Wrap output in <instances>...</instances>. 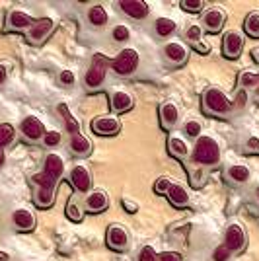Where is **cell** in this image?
<instances>
[{"instance_id": "14", "label": "cell", "mask_w": 259, "mask_h": 261, "mask_svg": "<svg viewBox=\"0 0 259 261\" xmlns=\"http://www.w3.org/2000/svg\"><path fill=\"white\" fill-rule=\"evenodd\" d=\"M43 172L49 177H53L55 181H59L63 174H65V160L59 156V154H49L47 158H45V168Z\"/></svg>"}, {"instance_id": "7", "label": "cell", "mask_w": 259, "mask_h": 261, "mask_svg": "<svg viewBox=\"0 0 259 261\" xmlns=\"http://www.w3.org/2000/svg\"><path fill=\"white\" fill-rule=\"evenodd\" d=\"M92 129L96 135H101V137H113L121 130V123H119L117 117H96L92 121Z\"/></svg>"}, {"instance_id": "23", "label": "cell", "mask_w": 259, "mask_h": 261, "mask_svg": "<svg viewBox=\"0 0 259 261\" xmlns=\"http://www.w3.org/2000/svg\"><path fill=\"white\" fill-rule=\"evenodd\" d=\"M228 177L236 184H246L249 179V168L244 164H236V166H230L228 168Z\"/></svg>"}, {"instance_id": "45", "label": "cell", "mask_w": 259, "mask_h": 261, "mask_svg": "<svg viewBox=\"0 0 259 261\" xmlns=\"http://www.w3.org/2000/svg\"><path fill=\"white\" fill-rule=\"evenodd\" d=\"M123 205H125V208H127V213H137L139 208H137V205H133V203H129L127 199L123 201Z\"/></svg>"}, {"instance_id": "27", "label": "cell", "mask_w": 259, "mask_h": 261, "mask_svg": "<svg viewBox=\"0 0 259 261\" xmlns=\"http://www.w3.org/2000/svg\"><path fill=\"white\" fill-rule=\"evenodd\" d=\"M244 30H246L249 37H259V12L248 14V18L244 22Z\"/></svg>"}, {"instance_id": "8", "label": "cell", "mask_w": 259, "mask_h": 261, "mask_svg": "<svg viewBox=\"0 0 259 261\" xmlns=\"http://www.w3.org/2000/svg\"><path fill=\"white\" fill-rule=\"evenodd\" d=\"M224 22H226V14L220 8H209V10L203 14V25H205L206 32L211 33H218L222 28H224Z\"/></svg>"}, {"instance_id": "18", "label": "cell", "mask_w": 259, "mask_h": 261, "mask_svg": "<svg viewBox=\"0 0 259 261\" xmlns=\"http://www.w3.org/2000/svg\"><path fill=\"white\" fill-rule=\"evenodd\" d=\"M164 53L166 57L172 61V63H184L185 57H187V49H185L184 43H179V41H172V43H168L164 47Z\"/></svg>"}, {"instance_id": "12", "label": "cell", "mask_w": 259, "mask_h": 261, "mask_svg": "<svg viewBox=\"0 0 259 261\" xmlns=\"http://www.w3.org/2000/svg\"><path fill=\"white\" fill-rule=\"evenodd\" d=\"M20 129H22V133L30 141H39V139H43L45 133H47L43 127V123L37 119L35 115L25 117V119L22 121V125H20Z\"/></svg>"}, {"instance_id": "50", "label": "cell", "mask_w": 259, "mask_h": 261, "mask_svg": "<svg viewBox=\"0 0 259 261\" xmlns=\"http://www.w3.org/2000/svg\"><path fill=\"white\" fill-rule=\"evenodd\" d=\"M257 76H259V74H257Z\"/></svg>"}, {"instance_id": "41", "label": "cell", "mask_w": 259, "mask_h": 261, "mask_svg": "<svg viewBox=\"0 0 259 261\" xmlns=\"http://www.w3.org/2000/svg\"><path fill=\"white\" fill-rule=\"evenodd\" d=\"M158 259L160 261H184L177 251H164L162 255H158Z\"/></svg>"}, {"instance_id": "30", "label": "cell", "mask_w": 259, "mask_h": 261, "mask_svg": "<svg viewBox=\"0 0 259 261\" xmlns=\"http://www.w3.org/2000/svg\"><path fill=\"white\" fill-rule=\"evenodd\" d=\"M14 135H16V130H14V127H12L10 123H2L0 125V148L6 146V144H10L14 141Z\"/></svg>"}, {"instance_id": "44", "label": "cell", "mask_w": 259, "mask_h": 261, "mask_svg": "<svg viewBox=\"0 0 259 261\" xmlns=\"http://www.w3.org/2000/svg\"><path fill=\"white\" fill-rule=\"evenodd\" d=\"M248 146H249V150H259V139H249L248 141Z\"/></svg>"}, {"instance_id": "11", "label": "cell", "mask_w": 259, "mask_h": 261, "mask_svg": "<svg viewBox=\"0 0 259 261\" xmlns=\"http://www.w3.org/2000/svg\"><path fill=\"white\" fill-rule=\"evenodd\" d=\"M55 22L51 18H41V20H35L33 25L30 28V39L33 43H41L49 37V33L53 32Z\"/></svg>"}, {"instance_id": "28", "label": "cell", "mask_w": 259, "mask_h": 261, "mask_svg": "<svg viewBox=\"0 0 259 261\" xmlns=\"http://www.w3.org/2000/svg\"><path fill=\"white\" fill-rule=\"evenodd\" d=\"M59 111H61V113H63V117H65L66 130H68L70 135L80 133V123L76 121V117H72V115H70V111H68V108H66L65 103H61V106H59Z\"/></svg>"}, {"instance_id": "25", "label": "cell", "mask_w": 259, "mask_h": 261, "mask_svg": "<svg viewBox=\"0 0 259 261\" xmlns=\"http://www.w3.org/2000/svg\"><path fill=\"white\" fill-rule=\"evenodd\" d=\"M168 150H170V154L175 156V158H185L187 152H189V146H187V142L182 141V139L172 137L170 142H168Z\"/></svg>"}, {"instance_id": "21", "label": "cell", "mask_w": 259, "mask_h": 261, "mask_svg": "<svg viewBox=\"0 0 259 261\" xmlns=\"http://www.w3.org/2000/svg\"><path fill=\"white\" fill-rule=\"evenodd\" d=\"M12 218H14V224L20 230H32L35 226V217H33L28 208H18Z\"/></svg>"}, {"instance_id": "51", "label": "cell", "mask_w": 259, "mask_h": 261, "mask_svg": "<svg viewBox=\"0 0 259 261\" xmlns=\"http://www.w3.org/2000/svg\"><path fill=\"white\" fill-rule=\"evenodd\" d=\"M257 193H259V191H257Z\"/></svg>"}, {"instance_id": "39", "label": "cell", "mask_w": 259, "mask_h": 261, "mask_svg": "<svg viewBox=\"0 0 259 261\" xmlns=\"http://www.w3.org/2000/svg\"><path fill=\"white\" fill-rule=\"evenodd\" d=\"M230 253H232V251L228 250L226 246L222 244V246H218V248H216V250L213 251V259H215V261H228Z\"/></svg>"}, {"instance_id": "19", "label": "cell", "mask_w": 259, "mask_h": 261, "mask_svg": "<svg viewBox=\"0 0 259 261\" xmlns=\"http://www.w3.org/2000/svg\"><path fill=\"white\" fill-rule=\"evenodd\" d=\"M133 96L131 94H127V92H123V90H119V92H115L113 96H111V106H113V109L117 111V113H125V111H129L131 108H133Z\"/></svg>"}, {"instance_id": "29", "label": "cell", "mask_w": 259, "mask_h": 261, "mask_svg": "<svg viewBox=\"0 0 259 261\" xmlns=\"http://www.w3.org/2000/svg\"><path fill=\"white\" fill-rule=\"evenodd\" d=\"M173 32H175V22L173 20H170V18H158L156 20V33L160 37H168Z\"/></svg>"}, {"instance_id": "31", "label": "cell", "mask_w": 259, "mask_h": 261, "mask_svg": "<svg viewBox=\"0 0 259 261\" xmlns=\"http://www.w3.org/2000/svg\"><path fill=\"white\" fill-rule=\"evenodd\" d=\"M32 179H33V184H37L39 187H45V189H55V185H57V181H55L53 177H49L45 172H37Z\"/></svg>"}, {"instance_id": "46", "label": "cell", "mask_w": 259, "mask_h": 261, "mask_svg": "<svg viewBox=\"0 0 259 261\" xmlns=\"http://www.w3.org/2000/svg\"><path fill=\"white\" fill-rule=\"evenodd\" d=\"M4 80H6V68L0 66V84H4Z\"/></svg>"}, {"instance_id": "36", "label": "cell", "mask_w": 259, "mask_h": 261, "mask_svg": "<svg viewBox=\"0 0 259 261\" xmlns=\"http://www.w3.org/2000/svg\"><path fill=\"white\" fill-rule=\"evenodd\" d=\"M139 261H158V253H156V250L152 246H146L139 253Z\"/></svg>"}, {"instance_id": "5", "label": "cell", "mask_w": 259, "mask_h": 261, "mask_svg": "<svg viewBox=\"0 0 259 261\" xmlns=\"http://www.w3.org/2000/svg\"><path fill=\"white\" fill-rule=\"evenodd\" d=\"M70 184L74 185V189L80 191V193H86L88 189L92 187V175H90V170L86 166L78 164L70 170Z\"/></svg>"}, {"instance_id": "17", "label": "cell", "mask_w": 259, "mask_h": 261, "mask_svg": "<svg viewBox=\"0 0 259 261\" xmlns=\"http://www.w3.org/2000/svg\"><path fill=\"white\" fill-rule=\"evenodd\" d=\"M33 20L30 14H25L22 10H14L10 12V16H8V25L14 28V30H25V28H32L33 25Z\"/></svg>"}, {"instance_id": "6", "label": "cell", "mask_w": 259, "mask_h": 261, "mask_svg": "<svg viewBox=\"0 0 259 261\" xmlns=\"http://www.w3.org/2000/svg\"><path fill=\"white\" fill-rule=\"evenodd\" d=\"M244 49V37L238 32H226L222 41V53L226 59H238Z\"/></svg>"}, {"instance_id": "1", "label": "cell", "mask_w": 259, "mask_h": 261, "mask_svg": "<svg viewBox=\"0 0 259 261\" xmlns=\"http://www.w3.org/2000/svg\"><path fill=\"white\" fill-rule=\"evenodd\" d=\"M195 162L205 164V166H215L220 160V148L213 137H199L193 150Z\"/></svg>"}, {"instance_id": "43", "label": "cell", "mask_w": 259, "mask_h": 261, "mask_svg": "<svg viewBox=\"0 0 259 261\" xmlns=\"http://www.w3.org/2000/svg\"><path fill=\"white\" fill-rule=\"evenodd\" d=\"M66 215L72 218V220H80V213H78V207L74 203H68V208H66Z\"/></svg>"}, {"instance_id": "10", "label": "cell", "mask_w": 259, "mask_h": 261, "mask_svg": "<svg viewBox=\"0 0 259 261\" xmlns=\"http://www.w3.org/2000/svg\"><path fill=\"white\" fill-rule=\"evenodd\" d=\"M119 6H121V10L125 12L129 18H133V20H142V18H146V16H148V10H150L144 0H121Z\"/></svg>"}, {"instance_id": "24", "label": "cell", "mask_w": 259, "mask_h": 261, "mask_svg": "<svg viewBox=\"0 0 259 261\" xmlns=\"http://www.w3.org/2000/svg\"><path fill=\"white\" fill-rule=\"evenodd\" d=\"M88 18H90V23H92V25L99 28V25H106V23H108V12H106L103 6L96 4V6H92V8H90Z\"/></svg>"}, {"instance_id": "22", "label": "cell", "mask_w": 259, "mask_h": 261, "mask_svg": "<svg viewBox=\"0 0 259 261\" xmlns=\"http://www.w3.org/2000/svg\"><path fill=\"white\" fill-rule=\"evenodd\" d=\"M160 117H162V125L164 127H172L173 123L179 117V111H177V106L172 103V101H166L160 108Z\"/></svg>"}, {"instance_id": "48", "label": "cell", "mask_w": 259, "mask_h": 261, "mask_svg": "<svg viewBox=\"0 0 259 261\" xmlns=\"http://www.w3.org/2000/svg\"><path fill=\"white\" fill-rule=\"evenodd\" d=\"M2 164H4V152L0 150V166H2Z\"/></svg>"}, {"instance_id": "33", "label": "cell", "mask_w": 259, "mask_h": 261, "mask_svg": "<svg viewBox=\"0 0 259 261\" xmlns=\"http://www.w3.org/2000/svg\"><path fill=\"white\" fill-rule=\"evenodd\" d=\"M179 6L187 12H201L203 6H205V2H203V0H182Z\"/></svg>"}, {"instance_id": "34", "label": "cell", "mask_w": 259, "mask_h": 261, "mask_svg": "<svg viewBox=\"0 0 259 261\" xmlns=\"http://www.w3.org/2000/svg\"><path fill=\"white\" fill-rule=\"evenodd\" d=\"M129 37H131V32L127 25H121V23H119V25L113 28V39H115V41H127Z\"/></svg>"}, {"instance_id": "15", "label": "cell", "mask_w": 259, "mask_h": 261, "mask_svg": "<svg viewBox=\"0 0 259 261\" xmlns=\"http://www.w3.org/2000/svg\"><path fill=\"white\" fill-rule=\"evenodd\" d=\"M108 207H109V197L106 191H94L86 199V208L90 213H101V211H108Z\"/></svg>"}, {"instance_id": "16", "label": "cell", "mask_w": 259, "mask_h": 261, "mask_svg": "<svg viewBox=\"0 0 259 261\" xmlns=\"http://www.w3.org/2000/svg\"><path fill=\"white\" fill-rule=\"evenodd\" d=\"M166 195H168V199H170V203H172L173 207H185L189 203V193H187V189L182 187V185L172 184V187L168 189Z\"/></svg>"}, {"instance_id": "4", "label": "cell", "mask_w": 259, "mask_h": 261, "mask_svg": "<svg viewBox=\"0 0 259 261\" xmlns=\"http://www.w3.org/2000/svg\"><path fill=\"white\" fill-rule=\"evenodd\" d=\"M106 74H108V61H106L101 55H96L94 61H92V66L88 68V72H86V86L97 88L103 82Z\"/></svg>"}, {"instance_id": "42", "label": "cell", "mask_w": 259, "mask_h": 261, "mask_svg": "<svg viewBox=\"0 0 259 261\" xmlns=\"http://www.w3.org/2000/svg\"><path fill=\"white\" fill-rule=\"evenodd\" d=\"M59 78H61V82H63L65 86H70V84H74V74H72L70 70H63Z\"/></svg>"}, {"instance_id": "38", "label": "cell", "mask_w": 259, "mask_h": 261, "mask_svg": "<svg viewBox=\"0 0 259 261\" xmlns=\"http://www.w3.org/2000/svg\"><path fill=\"white\" fill-rule=\"evenodd\" d=\"M185 133H187L189 137L197 139V137L201 135V123H199V121H187V123H185Z\"/></svg>"}, {"instance_id": "13", "label": "cell", "mask_w": 259, "mask_h": 261, "mask_svg": "<svg viewBox=\"0 0 259 261\" xmlns=\"http://www.w3.org/2000/svg\"><path fill=\"white\" fill-rule=\"evenodd\" d=\"M127 244H129V234H127V230L123 228V226H119V224L109 226V230H108L109 248H113V250H125Z\"/></svg>"}, {"instance_id": "37", "label": "cell", "mask_w": 259, "mask_h": 261, "mask_svg": "<svg viewBox=\"0 0 259 261\" xmlns=\"http://www.w3.org/2000/svg\"><path fill=\"white\" fill-rule=\"evenodd\" d=\"M45 146H57L61 142V133L59 130H47L43 137Z\"/></svg>"}, {"instance_id": "35", "label": "cell", "mask_w": 259, "mask_h": 261, "mask_svg": "<svg viewBox=\"0 0 259 261\" xmlns=\"http://www.w3.org/2000/svg\"><path fill=\"white\" fill-rule=\"evenodd\" d=\"M170 187H172V181H170L168 177H158L156 184H154V191H156L158 195H166Z\"/></svg>"}, {"instance_id": "9", "label": "cell", "mask_w": 259, "mask_h": 261, "mask_svg": "<svg viewBox=\"0 0 259 261\" xmlns=\"http://www.w3.org/2000/svg\"><path fill=\"white\" fill-rule=\"evenodd\" d=\"M224 246L230 251H238L246 246V232L240 224H230L224 234Z\"/></svg>"}, {"instance_id": "3", "label": "cell", "mask_w": 259, "mask_h": 261, "mask_svg": "<svg viewBox=\"0 0 259 261\" xmlns=\"http://www.w3.org/2000/svg\"><path fill=\"white\" fill-rule=\"evenodd\" d=\"M203 101H205V109L211 113H226L230 109V99L220 88H209Z\"/></svg>"}, {"instance_id": "40", "label": "cell", "mask_w": 259, "mask_h": 261, "mask_svg": "<svg viewBox=\"0 0 259 261\" xmlns=\"http://www.w3.org/2000/svg\"><path fill=\"white\" fill-rule=\"evenodd\" d=\"M240 82H242V86H257L259 76L253 74V72H244V74L240 76Z\"/></svg>"}, {"instance_id": "2", "label": "cell", "mask_w": 259, "mask_h": 261, "mask_svg": "<svg viewBox=\"0 0 259 261\" xmlns=\"http://www.w3.org/2000/svg\"><path fill=\"white\" fill-rule=\"evenodd\" d=\"M137 66H139V53H137L135 49L127 47V49H123V51L113 59L111 68H113L117 74H121V76H129V74H133V72L137 70Z\"/></svg>"}, {"instance_id": "49", "label": "cell", "mask_w": 259, "mask_h": 261, "mask_svg": "<svg viewBox=\"0 0 259 261\" xmlns=\"http://www.w3.org/2000/svg\"><path fill=\"white\" fill-rule=\"evenodd\" d=\"M255 98H257V101H259V88L255 90Z\"/></svg>"}, {"instance_id": "20", "label": "cell", "mask_w": 259, "mask_h": 261, "mask_svg": "<svg viewBox=\"0 0 259 261\" xmlns=\"http://www.w3.org/2000/svg\"><path fill=\"white\" fill-rule=\"evenodd\" d=\"M70 148H72V152L84 156V154H90V150H92V142L82 133H76V135H70Z\"/></svg>"}, {"instance_id": "47", "label": "cell", "mask_w": 259, "mask_h": 261, "mask_svg": "<svg viewBox=\"0 0 259 261\" xmlns=\"http://www.w3.org/2000/svg\"><path fill=\"white\" fill-rule=\"evenodd\" d=\"M8 257H10V255H8L6 251H0V261H8Z\"/></svg>"}, {"instance_id": "26", "label": "cell", "mask_w": 259, "mask_h": 261, "mask_svg": "<svg viewBox=\"0 0 259 261\" xmlns=\"http://www.w3.org/2000/svg\"><path fill=\"white\" fill-rule=\"evenodd\" d=\"M35 203L41 208L51 207L55 203V189H45V187H39L37 193H35Z\"/></svg>"}, {"instance_id": "32", "label": "cell", "mask_w": 259, "mask_h": 261, "mask_svg": "<svg viewBox=\"0 0 259 261\" xmlns=\"http://www.w3.org/2000/svg\"><path fill=\"white\" fill-rule=\"evenodd\" d=\"M185 37H187L189 41H193V45H197L199 41H201V37H203V30H201V25H197V23L189 25V28H187V32H185Z\"/></svg>"}]
</instances>
